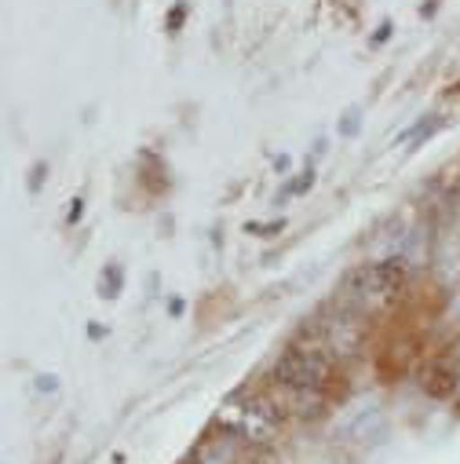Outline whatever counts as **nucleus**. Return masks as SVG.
<instances>
[{
	"mask_svg": "<svg viewBox=\"0 0 460 464\" xmlns=\"http://www.w3.org/2000/svg\"><path fill=\"white\" fill-rule=\"evenodd\" d=\"M402 281H406V260L402 256L362 263V267L343 274V297L348 300H380V297L398 293Z\"/></svg>",
	"mask_w": 460,
	"mask_h": 464,
	"instance_id": "obj_1",
	"label": "nucleus"
},
{
	"mask_svg": "<svg viewBox=\"0 0 460 464\" xmlns=\"http://www.w3.org/2000/svg\"><path fill=\"white\" fill-rule=\"evenodd\" d=\"M325 377H329V359L318 347H289V352L274 362V380L293 391L318 388Z\"/></svg>",
	"mask_w": 460,
	"mask_h": 464,
	"instance_id": "obj_2",
	"label": "nucleus"
},
{
	"mask_svg": "<svg viewBox=\"0 0 460 464\" xmlns=\"http://www.w3.org/2000/svg\"><path fill=\"white\" fill-rule=\"evenodd\" d=\"M453 388H456V370L446 366V362H435L424 377V391L431 398H446V395H453Z\"/></svg>",
	"mask_w": 460,
	"mask_h": 464,
	"instance_id": "obj_3",
	"label": "nucleus"
},
{
	"mask_svg": "<svg viewBox=\"0 0 460 464\" xmlns=\"http://www.w3.org/2000/svg\"><path fill=\"white\" fill-rule=\"evenodd\" d=\"M121 281H125L121 267H118V263H106V271H102V278H99L102 297H106V300H113V297H118V293H121Z\"/></svg>",
	"mask_w": 460,
	"mask_h": 464,
	"instance_id": "obj_4",
	"label": "nucleus"
},
{
	"mask_svg": "<svg viewBox=\"0 0 460 464\" xmlns=\"http://www.w3.org/2000/svg\"><path fill=\"white\" fill-rule=\"evenodd\" d=\"M311 187H314V172L307 168V172H304V176H300V180H293L289 187H285V191H281V198H293V194H307Z\"/></svg>",
	"mask_w": 460,
	"mask_h": 464,
	"instance_id": "obj_5",
	"label": "nucleus"
},
{
	"mask_svg": "<svg viewBox=\"0 0 460 464\" xmlns=\"http://www.w3.org/2000/svg\"><path fill=\"white\" fill-rule=\"evenodd\" d=\"M183 19H187V4H176V8H172V12H168V30H172V33H176V30L183 26Z\"/></svg>",
	"mask_w": 460,
	"mask_h": 464,
	"instance_id": "obj_6",
	"label": "nucleus"
},
{
	"mask_svg": "<svg viewBox=\"0 0 460 464\" xmlns=\"http://www.w3.org/2000/svg\"><path fill=\"white\" fill-rule=\"evenodd\" d=\"M438 125H442V121H438V118H435V113H431V121H428V125H424V121H420V125H417V129H413V136H417V143H424V139H428V136H431V132H435V129H438Z\"/></svg>",
	"mask_w": 460,
	"mask_h": 464,
	"instance_id": "obj_7",
	"label": "nucleus"
},
{
	"mask_svg": "<svg viewBox=\"0 0 460 464\" xmlns=\"http://www.w3.org/2000/svg\"><path fill=\"white\" fill-rule=\"evenodd\" d=\"M40 176H48V165H33V172H30V194L40 191Z\"/></svg>",
	"mask_w": 460,
	"mask_h": 464,
	"instance_id": "obj_8",
	"label": "nucleus"
},
{
	"mask_svg": "<svg viewBox=\"0 0 460 464\" xmlns=\"http://www.w3.org/2000/svg\"><path fill=\"white\" fill-rule=\"evenodd\" d=\"M340 132H343V136H355V132H358V110H351V113H348V118H343Z\"/></svg>",
	"mask_w": 460,
	"mask_h": 464,
	"instance_id": "obj_9",
	"label": "nucleus"
},
{
	"mask_svg": "<svg viewBox=\"0 0 460 464\" xmlns=\"http://www.w3.org/2000/svg\"><path fill=\"white\" fill-rule=\"evenodd\" d=\"M81 212H84V201H81V198H74V201H70V212H66V219H70V223H77V219H81Z\"/></svg>",
	"mask_w": 460,
	"mask_h": 464,
	"instance_id": "obj_10",
	"label": "nucleus"
},
{
	"mask_svg": "<svg viewBox=\"0 0 460 464\" xmlns=\"http://www.w3.org/2000/svg\"><path fill=\"white\" fill-rule=\"evenodd\" d=\"M387 37H391V22H380V30H376V37H373V40H376V44H384Z\"/></svg>",
	"mask_w": 460,
	"mask_h": 464,
	"instance_id": "obj_11",
	"label": "nucleus"
},
{
	"mask_svg": "<svg viewBox=\"0 0 460 464\" xmlns=\"http://www.w3.org/2000/svg\"><path fill=\"white\" fill-rule=\"evenodd\" d=\"M453 92H460V81H456V85H453Z\"/></svg>",
	"mask_w": 460,
	"mask_h": 464,
	"instance_id": "obj_12",
	"label": "nucleus"
}]
</instances>
